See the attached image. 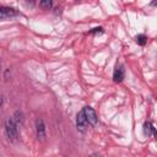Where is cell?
Returning <instances> with one entry per match:
<instances>
[{
  "label": "cell",
  "instance_id": "3",
  "mask_svg": "<svg viewBox=\"0 0 157 157\" xmlns=\"http://www.w3.org/2000/svg\"><path fill=\"white\" fill-rule=\"evenodd\" d=\"M20 15V11H17L13 7H9V6H0V20L2 18H9V17H13Z\"/></svg>",
  "mask_w": 157,
  "mask_h": 157
},
{
  "label": "cell",
  "instance_id": "9",
  "mask_svg": "<svg viewBox=\"0 0 157 157\" xmlns=\"http://www.w3.org/2000/svg\"><path fill=\"white\" fill-rule=\"evenodd\" d=\"M135 40H136V43L139 44V45H145L146 43H147V37L145 36V34H137L136 37H135Z\"/></svg>",
  "mask_w": 157,
  "mask_h": 157
},
{
  "label": "cell",
  "instance_id": "7",
  "mask_svg": "<svg viewBox=\"0 0 157 157\" xmlns=\"http://www.w3.org/2000/svg\"><path fill=\"white\" fill-rule=\"evenodd\" d=\"M144 132L147 136L156 135V129H155V126H153V124L151 121H145V124H144Z\"/></svg>",
  "mask_w": 157,
  "mask_h": 157
},
{
  "label": "cell",
  "instance_id": "1",
  "mask_svg": "<svg viewBox=\"0 0 157 157\" xmlns=\"http://www.w3.org/2000/svg\"><path fill=\"white\" fill-rule=\"evenodd\" d=\"M5 131H6V135L10 140L12 141H16L17 137H18V131H17V125L15 124V121L12 119H7L6 123H5Z\"/></svg>",
  "mask_w": 157,
  "mask_h": 157
},
{
  "label": "cell",
  "instance_id": "11",
  "mask_svg": "<svg viewBox=\"0 0 157 157\" xmlns=\"http://www.w3.org/2000/svg\"><path fill=\"white\" fill-rule=\"evenodd\" d=\"M102 32H103V28L102 27H96V28H93V29L90 31V33H102Z\"/></svg>",
  "mask_w": 157,
  "mask_h": 157
},
{
  "label": "cell",
  "instance_id": "6",
  "mask_svg": "<svg viewBox=\"0 0 157 157\" xmlns=\"http://www.w3.org/2000/svg\"><path fill=\"white\" fill-rule=\"evenodd\" d=\"M36 132H37L38 139L44 140V137H45V125H44V121L39 118L36 120Z\"/></svg>",
  "mask_w": 157,
  "mask_h": 157
},
{
  "label": "cell",
  "instance_id": "12",
  "mask_svg": "<svg viewBox=\"0 0 157 157\" xmlns=\"http://www.w3.org/2000/svg\"><path fill=\"white\" fill-rule=\"evenodd\" d=\"M88 157H101V155H98V153H92V155H90Z\"/></svg>",
  "mask_w": 157,
  "mask_h": 157
},
{
  "label": "cell",
  "instance_id": "10",
  "mask_svg": "<svg viewBox=\"0 0 157 157\" xmlns=\"http://www.w3.org/2000/svg\"><path fill=\"white\" fill-rule=\"evenodd\" d=\"M39 6L43 7L44 10H49L53 6V1L52 0H42V1H39Z\"/></svg>",
  "mask_w": 157,
  "mask_h": 157
},
{
  "label": "cell",
  "instance_id": "8",
  "mask_svg": "<svg viewBox=\"0 0 157 157\" xmlns=\"http://www.w3.org/2000/svg\"><path fill=\"white\" fill-rule=\"evenodd\" d=\"M12 120L15 121V124H16V125L23 124V114H22V112H20V110H16V112H15V114H13V118H12Z\"/></svg>",
  "mask_w": 157,
  "mask_h": 157
},
{
  "label": "cell",
  "instance_id": "13",
  "mask_svg": "<svg viewBox=\"0 0 157 157\" xmlns=\"http://www.w3.org/2000/svg\"><path fill=\"white\" fill-rule=\"evenodd\" d=\"M0 69H1V65H0Z\"/></svg>",
  "mask_w": 157,
  "mask_h": 157
},
{
  "label": "cell",
  "instance_id": "2",
  "mask_svg": "<svg viewBox=\"0 0 157 157\" xmlns=\"http://www.w3.org/2000/svg\"><path fill=\"white\" fill-rule=\"evenodd\" d=\"M83 114H85V118L87 120V124L91 125V126H96L98 124V117H97V113L96 110L90 107V105H86L83 109Z\"/></svg>",
  "mask_w": 157,
  "mask_h": 157
},
{
  "label": "cell",
  "instance_id": "4",
  "mask_svg": "<svg viewBox=\"0 0 157 157\" xmlns=\"http://www.w3.org/2000/svg\"><path fill=\"white\" fill-rule=\"evenodd\" d=\"M76 126H77V129H78L81 132H85V131H86V128L88 126L87 120H86L85 114H83V110H80V112L77 113V117H76Z\"/></svg>",
  "mask_w": 157,
  "mask_h": 157
},
{
  "label": "cell",
  "instance_id": "5",
  "mask_svg": "<svg viewBox=\"0 0 157 157\" xmlns=\"http://www.w3.org/2000/svg\"><path fill=\"white\" fill-rule=\"evenodd\" d=\"M125 77V69L123 65H117L115 69H114V72H113V81L119 83L124 80Z\"/></svg>",
  "mask_w": 157,
  "mask_h": 157
}]
</instances>
